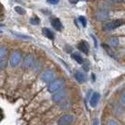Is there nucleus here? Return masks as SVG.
Here are the masks:
<instances>
[{
	"label": "nucleus",
	"mask_w": 125,
	"mask_h": 125,
	"mask_svg": "<svg viewBox=\"0 0 125 125\" xmlns=\"http://www.w3.org/2000/svg\"><path fill=\"white\" fill-rule=\"evenodd\" d=\"M72 57H73V59H74L75 61L77 63H79V64H83L84 63V59L82 58V56L79 55V54H73L72 55Z\"/></svg>",
	"instance_id": "nucleus-15"
},
{
	"label": "nucleus",
	"mask_w": 125,
	"mask_h": 125,
	"mask_svg": "<svg viewBox=\"0 0 125 125\" xmlns=\"http://www.w3.org/2000/svg\"><path fill=\"white\" fill-rule=\"evenodd\" d=\"M109 18V12L105 10H100L95 13V19L100 22H104Z\"/></svg>",
	"instance_id": "nucleus-7"
},
{
	"label": "nucleus",
	"mask_w": 125,
	"mask_h": 125,
	"mask_svg": "<svg viewBox=\"0 0 125 125\" xmlns=\"http://www.w3.org/2000/svg\"><path fill=\"white\" fill-rule=\"evenodd\" d=\"M74 120V117L71 114L64 115L57 120V125H71Z\"/></svg>",
	"instance_id": "nucleus-5"
},
{
	"label": "nucleus",
	"mask_w": 125,
	"mask_h": 125,
	"mask_svg": "<svg viewBox=\"0 0 125 125\" xmlns=\"http://www.w3.org/2000/svg\"><path fill=\"white\" fill-rule=\"evenodd\" d=\"M42 34H43L47 39H49V40H53V39H54V33L51 31L49 28H47V27L42 28Z\"/></svg>",
	"instance_id": "nucleus-14"
},
{
	"label": "nucleus",
	"mask_w": 125,
	"mask_h": 125,
	"mask_svg": "<svg viewBox=\"0 0 125 125\" xmlns=\"http://www.w3.org/2000/svg\"><path fill=\"white\" fill-rule=\"evenodd\" d=\"M74 78L75 80L80 83V84H83L87 81V76L85 73H83L82 72H75L74 73Z\"/></svg>",
	"instance_id": "nucleus-10"
},
{
	"label": "nucleus",
	"mask_w": 125,
	"mask_h": 125,
	"mask_svg": "<svg viewBox=\"0 0 125 125\" xmlns=\"http://www.w3.org/2000/svg\"><path fill=\"white\" fill-rule=\"evenodd\" d=\"M5 55H6V48H5L4 46H2V47L0 48V60L4 59Z\"/></svg>",
	"instance_id": "nucleus-18"
},
{
	"label": "nucleus",
	"mask_w": 125,
	"mask_h": 125,
	"mask_svg": "<svg viewBox=\"0 0 125 125\" xmlns=\"http://www.w3.org/2000/svg\"><path fill=\"white\" fill-rule=\"evenodd\" d=\"M120 101L125 104V89L124 90H122L121 93H120Z\"/></svg>",
	"instance_id": "nucleus-22"
},
{
	"label": "nucleus",
	"mask_w": 125,
	"mask_h": 125,
	"mask_svg": "<svg viewBox=\"0 0 125 125\" xmlns=\"http://www.w3.org/2000/svg\"><path fill=\"white\" fill-rule=\"evenodd\" d=\"M60 0H47V3L50 5H56Z\"/></svg>",
	"instance_id": "nucleus-23"
},
{
	"label": "nucleus",
	"mask_w": 125,
	"mask_h": 125,
	"mask_svg": "<svg viewBox=\"0 0 125 125\" xmlns=\"http://www.w3.org/2000/svg\"><path fill=\"white\" fill-rule=\"evenodd\" d=\"M21 59H22V56L21 54L19 53L18 51H13L12 53L10 54V67H17L19 65V63L21 62Z\"/></svg>",
	"instance_id": "nucleus-3"
},
{
	"label": "nucleus",
	"mask_w": 125,
	"mask_h": 125,
	"mask_svg": "<svg viewBox=\"0 0 125 125\" xmlns=\"http://www.w3.org/2000/svg\"><path fill=\"white\" fill-rule=\"evenodd\" d=\"M55 79V73L51 70H46L41 75V80L44 83H51Z\"/></svg>",
	"instance_id": "nucleus-4"
},
{
	"label": "nucleus",
	"mask_w": 125,
	"mask_h": 125,
	"mask_svg": "<svg viewBox=\"0 0 125 125\" xmlns=\"http://www.w3.org/2000/svg\"><path fill=\"white\" fill-rule=\"evenodd\" d=\"M100 97L101 95L99 92H93L92 95H91V97H90V99H89V104H90V106L91 107L97 106V104H98V103L100 101Z\"/></svg>",
	"instance_id": "nucleus-8"
},
{
	"label": "nucleus",
	"mask_w": 125,
	"mask_h": 125,
	"mask_svg": "<svg viewBox=\"0 0 125 125\" xmlns=\"http://www.w3.org/2000/svg\"><path fill=\"white\" fill-rule=\"evenodd\" d=\"M40 18L38 17V16H33V17H31L30 18V20H29V22H30V24L33 25H37L40 24Z\"/></svg>",
	"instance_id": "nucleus-17"
},
{
	"label": "nucleus",
	"mask_w": 125,
	"mask_h": 125,
	"mask_svg": "<svg viewBox=\"0 0 125 125\" xmlns=\"http://www.w3.org/2000/svg\"><path fill=\"white\" fill-rule=\"evenodd\" d=\"M77 47H78V49L81 51V52L87 54V55L88 54V45L86 42H79Z\"/></svg>",
	"instance_id": "nucleus-13"
},
{
	"label": "nucleus",
	"mask_w": 125,
	"mask_h": 125,
	"mask_svg": "<svg viewBox=\"0 0 125 125\" xmlns=\"http://www.w3.org/2000/svg\"><path fill=\"white\" fill-rule=\"evenodd\" d=\"M11 33H12L15 37L20 38V39H24V40H29L30 39L28 36H25V35H22V34H19V33H15V32H11Z\"/></svg>",
	"instance_id": "nucleus-19"
},
{
	"label": "nucleus",
	"mask_w": 125,
	"mask_h": 125,
	"mask_svg": "<svg viewBox=\"0 0 125 125\" xmlns=\"http://www.w3.org/2000/svg\"><path fill=\"white\" fill-rule=\"evenodd\" d=\"M107 45H109L110 47H117L119 44V41L117 37H111L107 40Z\"/></svg>",
	"instance_id": "nucleus-12"
},
{
	"label": "nucleus",
	"mask_w": 125,
	"mask_h": 125,
	"mask_svg": "<svg viewBox=\"0 0 125 125\" xmlns=\"http://www.w3.org/2000/svg\"><path fill=\"white\" fill-rule=\"evenodd\" d=\"M78 19H79V21H80L81 25H83L84 27H85V26L87 25V20H86V18H85L84 16H80V17H79Z\"/></svg>",
	"instance_id": "nucleus-20"
},
{
	"label": "nucleus",
	"mask_w": 125,
	"mask_h": 125,
	"mask_svg": "<svg viewBox=\"0 0 125 125\" xmlns=\"http://www.w3.org/2000/svg\"><path fill=\"white\" fill-rule=\"evenodd\" d=\"M65 97H66V91L64 89H60V90H58V91H56V92H55V93L53 94L52 101L54 103L58 104V103H61L65 99Z\"/></svg>",
	"instance_id": "nucleus-6"
},
{
	"label": "nucleus",
	"mask_w": 125,
	"mask_h": 125,
	"mask_svg": "<svg viewBox=\"0 0 125 125\" xmlns=\"http://www.w3.org/2000/svg\"><path fill=\"white\" fill-rule=\"evenodd\" d=\"M106 125H119V123L116 121V120H114V119H110L107 120V123Z\"/></svg>",
	"instance_id": "nucleus-21"
},
{
	"label": "nucleus",
	"mask_w": 125,
	"mask_h": 125,
	"mask_svg": "<svg viewBox=\"0 0 125 125\" xmlns=\"http://www.w3.org/2000/svg\"><path fill=\"white\" fill-rule=\"evenodd\" d=\"M93 125H99V119H93Z\"/></svg>",
	"instance_id": "nucleus-24"
},
{
	"label": "nucleus",
	"mask_w": 125,
	"mask_h": 125,
	"mask_svg": "<svg viewBox=\"0 0 125 125\" xmlns=\"http://www.w3.org/2000/svg\"><path fill=\"white\" fill-rule=\"evenodd\" d=\"M70 3H72V4H76L77 2H78V0H69Z\"/></svg>",
	"instance_id": "nucleus-25"
},
{
	"label": "nucleus",
	"mask_w": 125,
	"mask_h": 125,
	"mask_svg": "<svg viewBox=\"0 0 125 125\" xmlns=\"http://www.w3.org/2000/svg\"><path fill=\"white\" fill-rule=\"evenodd\" d=\"M34 61H35V59H34V56L30 55V54H28V55H26L25 56V58H24V66H25V68H30L33 66V64H34Z\"/></svg>",
	"instance_id": "nucleus-9"
},
{
	"label": "nucleus",
	"mask_w": 125,
	"mask_h": 125,
	"mask_svg": "<svg viewBox=\"0 0 125 125\" xmlns=\"http://www.w3.org/2000/svg\"><path fill=\"white\" fill-rule=\"evenodd\" d=\"M63 86H64V80L63 79H57V80H54L53 82H51L47 89L50 93H55L56 91L62 89Z\"/></svg>",
	"instance_id": "nucleus-2"
},
{
	"label": "nucleus",
	"mask_w": 125,
	"mask_h": 125,
	"mask_svg": "<svg viewBox=\"0 0 125 125\" xmlns=\"http://www.w3.org/2000/svg\"><path fill=\"white\" fill-rule=\"evenodd\" d=\"M51 25H52V26H53L56 30H57V31L61 30V29H62V27H63L62 23H61L60 19H58V18L53 19V20H52V22H51Z\"/></svg>",
	"instance_id": "nucleus-11"
},
{
	"label": "nucleus",
	"mask_w": 125,
	"mask_h": 125,
	"mask_svg": "<svg viewBox=\"0 0 125 125\" xmlns=\"http://www.w3.org/2000/svg\"><path fill=\"white\" fill-rule=\"evenodd\" d=\"M14 10H15V12H17L18 14H20V15L25 14V10L23 9V7H21V6H15L14 7Z\"/></svg>",
	"instance_id": "nucleus-16"
},
{
	"label": "nucleus",
	"mask_w": 125,
	"mask_h": 125,
	"mask_svg": "<svg viewBox=\"0 0 125 125\" xmlns=\"http://www.w3.org/2000/svg\"><path fill=\"white\" fill-rule=\"evenodd\" d=\"M124 24V21L123 20H115V21H111V22H108V23H105L104 24L103 26H102V29L104 31H112L114 29L119 27L120 25H122Z\"/></svg>",
	"instance_id": "nucleus-1"
},
{
	"label": "nucleus",
	"mask_w": 125,
	"mask_h": 125,
	"mask_svg": "<svg viewBox=\"0 0 125 125\" xmlns=\"http://www.w3.org/2000/svg\"><path fill=\"white\" fill-rule=\"evenodd\" d=\"M110 1H112V2H116V3H119V2H122V1H124V0H110Z\"/></svg>",
	"instance_id": "nucleus-26"
}]
</instances>
